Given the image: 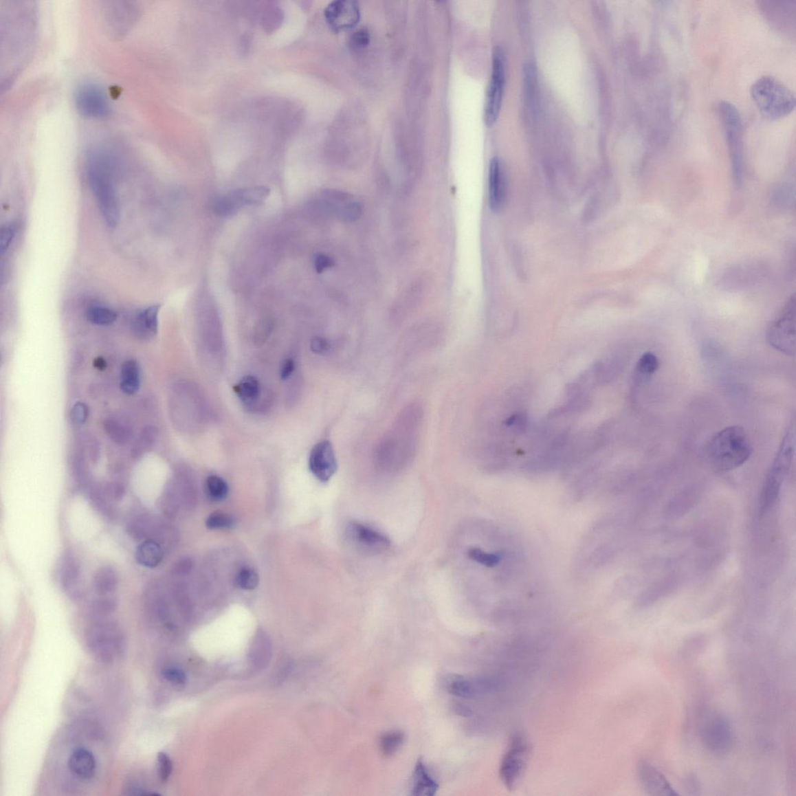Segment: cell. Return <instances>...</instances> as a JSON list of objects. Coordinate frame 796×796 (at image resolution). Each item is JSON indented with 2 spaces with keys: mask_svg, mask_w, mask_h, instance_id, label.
I'll return each mask as SVG.
<instances>
[{
  "mask_svg": "<svg viewBox=\"0 0 796 796\" xmlns=\"http://www.w3.org/2000/svg\"><path fill=\"white\" fill-rule=\"evenodd\" d=\"M115 159L104 150H94L87 157V175L89 185L107 225L116 227L120 221V206L114 181Z\"/></svg>",
  "mask_w": 796,
  "mask_h": 796,
  "instance_id": "1",
  "label": "cell"
},
{
  "mask_svg": "<svg viewBox=\"0 0 796 796\" xmlns=\"http://www.w3.org/2000/svg\"><path fill=\"white\" fill-rule=\"evenodd\" d=\"M423 412L417 406L405 410L377 448L379 462L397 465L412 459L417 450Z\"/></svg>",
  "mask_w": 796,
  "mask_h": 796,
  "instance_id": "2",
  "label": "cell"
},
{
  "mask_svg": "<svg viewBox=\"0 0 796 796\" xmlns=\"http://www.w3.org/2000/svg\"><path fill=\"white\" fill-rule=\"evenodd\" d=\"M707 451L713 466L721 472H729L744 465L750 458L752 445L744 428L731 425L712 436Z\"/></svg>",
  "mask_w": 796,
  "mask_h": 796,
  "instance_id": "3",
  "label": "cell"
},
{
  "mask_svg": "<svg viewBox=\"0 0 796 796\" xmlns=\"http://www.w3.org/2000/svg\"><path fill=\"white\" fill-rule=\"evenodd\" d=\"M751 96L760 114L770 121L782 120L795 108V93L774 76H764L754 81Z\"/></svg>",
  "mask_w": 796,
  "mask_h": 796,
  "instance_id": "4",
  "label": "cell"
},
{
  "mask_svg": "<svg viewBox=\"0 0 796 796\" xmlns=\"http://www.w3.org/2000/svg\"><path fill=\"white\" fill-rule=\"evenodd\" d=\"M718 114L724 130L725 139L731 162L732 174L736 186H740L744 170V129L740 111L726 100L718 104Z\"/></svg>",
  "mask_w": 796,
  "mask_h": 796,
  "instance_id": "5",
  "label": "cell"
},
{
  "mask_svg": "<svg viewBox=\"0 0 796 796\" xmlns=\"http://www.w3.org/2000/svg\"><path fill=\"white\" fill-rule=\"evenodd\" d=\"M795 435V425L793 424L789 426L764 480L760 504V511L762 513L768 512L774 506L780 495L783 483L793 461Z\"/></svg>",
  "mask_w": 796,
  "mask_h": 796,
  "instance_id": "6",
  "label": "cell"
},
{
  "mask_svg": "<svg viewBox=\"0 0 796 796\" xmlns=\"http://www.w3.org/2000/svg\"><path fill=\"white\" fill-rule=\"evenodd\" d=\"M700 742L707 751L722 756L732 750L734 733L731 722L717 711L704 713L698 728Z\"/></svg>",
  "mask_w": 796,
  "mask_h": 796,
  "instance_id": "7",
  "label": "cell"
},
{
  "mask_svg": "<svg viewBox=\"0 0 796 796\" xmlns=\"http://www.w3.org/2000/svg\"><path fill=\"white\" fill-rule=\"evenodd\" d=\"M87 643L95 656L104 662H111L120 656L124 648V637L117 623L100 621L94 623L87 632Z\"/></svg>",
  "mask_w": 796,
  "mask_h": 796,
  "instance_id": "8",
  "label": "cell"
},
{
  "mask_svg": "<svg viewBox=\"0 0 796 796\" xmlns=\"http://www.w3.org/2000/svg\"><path fill=\"white\" fill-rule=\"evenodd\" d=\"M771 346L783 354H795V296L789 298L785 307L769 326L767 332Z\"/></svg>",
  "mask_w": 796,
  "mask_h": 796,
  "instance_id": "9",
  "label": "cell"
},
{
  "mask_svg": "<svg viewBox=\"0 0 796 796\" xmlns=\"http://www.w3.org/2000/svg\"><path fill=\"white\" fill-rule=\"evenodd\" d=\"M505 85V54L501 46L493 50L491 75L487 88L484 120L487 126L494 123L501 109Z\"/></svg>",
  "mask_w": 796,
  "mask_h": 796,
  "instance_id": "10",
  "label": "cell"
},
{
  "mask_svg": "<svg viewBox=\"0 0 796 796\" xmlns=\"http://www.w3.org/2000/svg\"><path fill=\"white\" fill-rule=\"evenodd\" d=\"M528 753L529 744L525 736L520 733L513 734L500 770L501 780L505 786L509 790H512L518 782Z\"/></svg>",
  "mask_w": 796,
  "mask_h": 796,
  "instance_id": "11",
  "label": "cell"
},
{
  "mask_svg": "<svg viewBox=\"0 0 796 796\" xmlns=\"http://www.w3.org/2000/svg\"><path fill=\"white\" fill-rule=\"evenodd\" d=\"M75 104L80 114L88 118H103L110 113V104L102 87L93 82L80 85L75 92Z\"/></svg>",
  "mask_w": 796,
  "mask_h": 796,
  "instance_id": "12",
  "label": "cell"
},
{
  "mask_svg": "<svg viewBox=\"0 0 796 796\" xmlns=\"http://www.w3.org/2000/svg\"><path fill=\"white\" fill-rule=\"evenodd\" d=\"M309 468L315 478L324 483L334 476L338 470V461L330 441H323L314 445L309 456Z\"/></svg>",
  "mask_w": 796,
  "mask_h": 796,
  "instance_id": "13",
  "label": "cell"
},
{
  "mask_svg": "<svg viewBox=\"0 0 796 796\" xmlns=\"http://www.w3.org/2000/svg\"><path fill=\"white\" fill-rule=\"evenodd\" d=\"M347 533L349 538L368 553H379L388 549L390 545V540L384 533L358 522H350Z\"/></svg>",
  "mask_w": 796,
  "mask_h": 796,
  "instance_id": "14",
  "label": "cell"
},
{
  "mask_svg": "<svg viewBox=\"0 0 796 796\" xmlns=\"http://www.w3.org/2000/svg\"><path fill=\"white\" fill-rule=\"evenodd\" d=\"M637 775L641 787L650 795L674 796L679 795L661 771L654 766L640 760L637 766Z\"/></svg>",
  "mask_w": 796,
  "mask_h": 796,
  "instance_id": "15",
  "label": "cell"
},
{
  "mask_svg": "<svg viewBox=\"0 0 796 796\" xmlns=\"http://www.w3.org/2000/svg\"><path fill=\"white\" fill-rule=\"evenodd\" d=\"M325 17L335 31L352 28L360 19L359 5L351 0H338L326 8Z\"/></svg>",
  "mask_w": 796,
  "mask_h": 796,
  "instance_id": "16",
  "label": "cell"
},
{
  "mask_svg": "<svg viewBox=\"0 0 796 796\" xmlns=\"http://www.w3.org/2000/svg\"><path fill=\"white\" fill-rule=\"evenodd\" d=\"M507 182L503 166L498 157L491 159L489 170V204L494 212H500L507 200Z\"/></svg>",
  "mask_w": 796,
  "mask_h": 796,
  "instance_id": "17",
  "label": "cell"
},
{
  "mask_svg": "<svg viewBox=\"0 0 796 796\" xmlns=\"http://www.w3.org/2000/svg\"><path fill=\"white\" fill-rule=\"evenodd\" d=\"M129 535L136 542L154 540L160 544L164 529L158 521L148 513H140L133 516L126 527Z\"/></svg>",
  "mask_w": 796,
  "mask_h": 796,
  "instance_id": "18",
  "label": "cell"
},
{
  "mask_svg": "<svg viewBox=\"0 0 796 796\" xmlns=\"http://www.w3.org/2000/svg\"><path fill=\"white\" fill-rule=\"evenodd\" d=\"M498 685L496 681L484 679L472 681L465 677L455 676L447 683L450 693L461 698H473L480 692L494 690Z\"/></svg>",
  "mask_w": 796,
  "mask_h": 796,
  "instance_id": "19",
  "label": "cell"
},
{
  "mask_svg": "<svg viewBox=\"0 0 796 796\" xmlns=\"http://www.w3.org/2000/svg\"><path fill=\"white\" fill-rule=\"evenodd\" d=\"M60 580L63 590L74 599L82 595L81 568L74 555L67 554L61 566Z\"/></svg>",
  "mask_w": 796,
  "mask_h": 796,
  "instance_id": "20",
  "label": "cell"
},
{
  "mask_svg": "<svg viewBox=\"0 0 796 796\" xmlns=\"http://www.w3.org/2000/svg\"><path fill=\"white\" fill-rule=\"evenodd\" d=\"M159 310V305H152L142 309L135 314L132 329L136 336L146 340L157 335Z\"/></svg>",
  "mask_w": 796,
  "mask_h": 796,
  "instance_id": "21",
  "label": "cell"
},
{
  "mask_svg": "<svg viewBox=\"0 0 796 796\" xmlns=\"http://www.w3.org/2000/svg\"><path fill=\"white\" fill-rule=\"evenodd\" d=\"M106 13H109V16H107L106 19L109 22V26L112 27V32H116L120 35L126 32L129 26L133 25L136 19L137 10L132 3L116 2L112 3Z\"/></svg>",
  "mask_w": 796,
  "mask_h": 796,
  "instance_id": "22",
  "label": "cell"
},
{
  "mask_svg": "<svg viewBox=\"0 0 796 796\" xmlns=\"http://www.w3.org/2000/svg\"><path fill=\"white\" fill-rule=\"evenodd\" d=\"M104 425L107 434L118 445L128 444L134 436L133 424L126 415L113 414L105 419Z\"/></svg>",
  "mask_w": 796,
  "mask_h": 796,
  "instance_id": "23",
  "label": "cell"
},
{
  "mask_svg": "<svg viewBox=\"0 0 796 796\" xmlns=\"http://www.w3.org/2000/svg\"><path fill=\"white\" fill-rule=\"evenodd\" d=\"M68 768L80 780H91L96 773V759L91 751L85 748H78L71 753L68 760Z\"/></svg>",
  "mask_w": 796,
  "mask_h": 796,
  "instance_id": "24",
  "label": "cell"
},
{
  "mask_svg": "<svg viewBox=\"0 0 796 796\" xmlns=\"http://www.w3.org/2000/svg\"><path fill=\"white\" fill-rule=\"evenodd\" d=\"M412 777V795L432 796L438 791V783L430 773L423 760L419 759L415 764Z\"/></svg>",
  "mask_w": 796,
  "mask_h": 796,
  "instance_id": "25",
  "label": "cell"
},
{
  "mask_svg": "<svg viewBox=\"0 0 796 796\" xmlns=\"http://www.w3.org/2000/svg\"><path fill=\"white\" fill-rule=\"evenodd\" d=\"M135 560L140 565L146 568H156L162 562L164 550L162 545L147 540L142 542L136 549Z\"/></svg>",
  "mask_w": 796,
  "mask_h": 796,
  "instance_id": "26",
  "label": "cell"
},
{
  "mask_svg": "<svg viewBox=\"0 0 796 796\" xmlns=\"http://www.w3.org/2000/svg\"><path fill=\"white\" fill-rule=\"evenodd\" d=\"M141 372L138 362L130 360L124 362L121 371L120 387L123 393L133 395L140 390Z\"/></svg>",
  "mask_w": 796,
  "mask_h": 796,
  "instance_id": "27",
  "label": "cell"
},
{
  "mask_svg": "<svg viewBox=\"0 0 796 796\" xmlns=\"http://www.w3.org/2000/svg\"><path fill=\"white\" fill-rule=\"evenodd\" d=\"M251 662L254 667L263 669L272 657V645L264 632H258L251 650Z\"/></svg>",
  "mask_w": 796,
  "mask_h": 796,
  "instance_id": "28",
  "label": "cell"
},
{
  "mask_svg": "<svg viewBox=\"0 0 796 796\" xmlns=\"http://www.w3.org/2000/svg\"><path fill=\"white\" fill-rule=\"evenodd\" d=\"M93 585L98 595H109L114 593L118 586V575L114 569L104 566L95 573Z\"/></svg>",
  "mask_w": 796,
  "mask_h": 796,
  "instance_id": "29",
  "label": "cell"
},
{
  "mask_svg": "<svg viewBox=\"0 0 796 796\" xmlns=\"http://www.w3.org/2000/svg\"><path fill=\"white\" fill-rule=\"evenodd\" d=\"M158 436L159 433L156 427L153 425L144 427L133 445L132 455L134 458H140L148 451L153 449L157 442Z\"/></svg>",
  "mask_w": 796,
  "mask_h": 796,
  "instance_id": "30",
  "label": "cell"
},
{
  "mask_svg": "<svg viewBox=\"0 0 796 796\" xmlns=\"http://www.w3.org/2000/svg\"><path fill=\"white\" fill-rule=\"evenodd\" d=\"M233 389L240 399L247 403L256 401L261 394L258 379L253 376L243 377L239 384L234 386Z\"/></svg>",
  "mask_w": 796,
  "mask_h": 796,
  "instance_id": "31",
  "label": "cell"
},
{
  "mask_svg": "<svg viewBox=\"0 0 796 796\" xmlns=\"http://www.w3.org/2000/svg\"><path fill=\"white\" fill-rule=\"evenodd\" d=\"M85 316L88 322L93 324L108 326L115 322L118 318V313L111 308L93 305L87 308Z\"/></svg>",
  "mask_w": 796,
  "mask_h": 796,
  "instance_id": "32",
  "label": "cell"
},
{
  "mask_svg": "<svg viewBox=\"0 0 796 796\" xmlns=\"http://www.w3.org/2000/svg\"><path fill=\"white\" fill-rule=\"evenodd\" d=\"M240 190L219 198L215 203L217 213L223 216L233 215L241 208L245 206Z\"/></svg>",
  "mask_w": 796,
  "mask_h": 796,
  "instance_id": "33",
  "label": "cell"
},
{
  "mask_svg": "<svg viewBox=\"0 0 796 796\" xmlns=\"http://www.w3.org/2000/svg\"><path fill=\"white\" fill-rule=\"evenodd\" d=\"M90 500L93 506L96 509L99 513H102L105 518H113L115 515L114 507H113V502L107 497L102 488H93L90 493Z\"/></svg>",
  "mask_w": 796,
  "mask_h": 796,
  "instance_id": "34",
  "label": "cell"
},
{
  "mask_svg": "<svg viewBox=\"0 0 796 796\" xmlns=\"http://www.w3.org/2000/svg\"><path fill=\"white\" fill-rule=\"evenodd\" d=\"M405 740V735L401 731H390L386 733L379 740L380 751L384 756L393 755L402 746Z\"/></svg>",
  "mask_w": 796,
  "mask_h": 796,
  "instance_id": "35",
  "label": "cell"
},
{
  "mask_svg": "<svg viewBox=\"0 0 796 796\" xmlns=\"http://www.w3.org/2000/svg\"><path fill=\"white\" fill-rule=\"evenodd\" d=\"M206 489L213 500H224L229 493V486L225 480L217 475H211L206 480Z\"/></svg>",
  "mask_w": 796,
  "mask_h": 796,
  "instance_id": "36",
  "label": "cell"
},
{
  "mask_svg": "<svg viewBox=\"0 0 796 796\" xmlns=\"http://www.w3.org/2000/svg\"><path fill=\"white\" fill-rule=\"evenodd\" d=\"M659 368V361L657 356L651 352H647L641 356L637 366V372L641 377L648 378L654 374Z\"/></svg>",
  "mask_w": 796,
  "mask_h": 796,
  "instance_id": "37",
  "label": "cell"
},
{
  "mask_svg": "<svg viewBox=\"0 0 796 796\" xmlns=\"http://www.w3.org/2000/svg\"><path fill=\"white\" fill-rule=\"evenodd\" d=\"M100 596L91 606V614L94 617H102L113 613L117 608L115 599L109 595Z\"/></svg>",
  "mask_w": 796,
  "mask_h": 796,
  "instance_id": "38",
  "label": "cell"
},
{
  "mask_svg": "<svg viewBox=\"0 0 796 796\" xmlns=\"http://www.w3.org/2000/svg\"><path fill=\"white\" fill-rule=\"evenodd\" d=\"M243 203L247 205H258L269 197L270 191L265 187H254L241 190Z\"/></svg>",
  "mask_w": 796,
  "mask_h": 796,
  "instance_id": "39",
  "label": "cell"
},
{
  "mask_svg": "<svg viewBox=\"0 0 796 796\" xmlns=\"http://www.w3.org/2000/svg\"><path fill=\"white\" fill-rule=\"evenodd\" d=\"M234 525L235 520L233 516L221 512L214 513L206 520V527L211 530L230 529Z\"/></svg>",
  "mask_w": 796,
  "mask_h": 796,
  "instance_id": "40",
  "label": "cell"
},
{
  "mask_svg": "<svg viewBox=\"0 0 796 796\" xmlns=\"http://www.w3.org/2000/svg\"><path fill=\"white\" fill-rule=\"evenodd\" d=\"M236 583L243 590H252L258 586L259 576L252 568H242L237 575Z\"/></svg>",
  "mask_w": 796,
  "mask_h": 796,
  "instance_id": "41",
  "label": "cell"
},
{
  "mask_svg": "<svg viewBox=\"0 0 796 796\" xmlns=\"http://www.w3.org/2000/svg\"><path fill=\"white\" fill-rule=\"evenodd\" d=\"M74 476L76 482L85 485L88 482L89 471L84 456L77 454L73 461Z\"/></svg>",
  "mask_w": 796,
  "mask_h": 796,
  "instance_id": "42",
  "label": "cell"
},
{
  "mask_svg": "<svg viewBox=\"0 0 796 796\" xmlns=\"http://www.w3.org/2000/svg\"><path fill=\"white\" fill-rule=\"evenodd\" d=\"M89 407L84 402H77L71 410L70 419L73 424L80 426L86 423L89 418Z\"/></svg>",
  "mask_w": 796,
  "mask_h": 796,
  "instance_id": "43",
  "label": "cell"
},
{
  "mask_svg": "<svg viewBox=\"0 0 796 796\" xmlns=\"http://www.w3.org/2000/svg\"><path fill=\"white\" fill-rule=\"evenodd\" d=\"M16 230L17 225L15 223L7 224L2 228L0 235V252L2 255L8 251L12 241L14 239Z\"/></svg>",
  "mask_w": 796,
  "mask_h": 796,
  "instance_id": "44",
  "label": "cell"
},
{
  "mask_svg": "<svg viewBox=\"0 0 796 796\" xmlns=\"http://www.w3.org/2000/svg\"><path fill=\"white\" fill-rule=\"evenodd\" d=\"M159 775L160 780L165 782L168 780L173 769V763L165 753L160 752L157 756Z\"/></svg>",
  "mask_w": 796,
  "mask_h": 796,
  "instance_id": "45",
  "label": "cell"
},
{
  "mask_svg": "<svg viewBox=\"0 0 796 796\" xmlns=\"http://www.w3.org/2000/svg\"><path fill=\"white\" fill-rule=\"evenodd\" d=\"M162 675L164 679L171 683V684L176 685H185L187 681V676L185 672L177 668L164 669L162 670Z\"/></svg>",
  "mask_w": 796,
  "mask_h": 796,
  "instance_id": "46",
  "label": "cell"
},
{
  "mask_svg": "<svg viewBox=\"0 0 796 796\" xmlns=\"http://www.w3.org/2000/svg\"><path fill=\"white\" fill-rule=\"evenodd\" d=\"M102 489L105 496L113 502L121 500L124 496V487L120 484H106Z\"/></svg>",
  "mask_w": 796,
  "mask_h": 796,
  "instance_id": "47",
  "label": "cell"
},
{
  "mask_svg": "<svg viewBox=\"0 0 796 796\" xmlns=\"http://www.w3.org/2000/svg\"><path fill=\"white\" fill-rule=\"evenodd\" d=\"M272 329V323L270 320L264 319L261 320L258 323L256 331H255V337L257 338L258 342L265 341V338H268Z\"/></svg>",
  "mask_w": 796,
  "mask_h": 796,
  "instance_id": "48",
  "label": "cell"
},
{
  "mask_svg": "<svg viewBox=\"0 0 796 796\" xmlns=\"http://www.w3.org/2000/svg\"><path fill=\"white\" fill-rule=\"evenodd\" d=\"M361 213V207L358 203H352L346 205L342 209V217L346 221H354Z\"/></svg>",
  "mask_w": 796,
  "mask_h": 796,
  "instance_id": "49",
  "label": "cell"
},
{
  "mask_svg": "<svg viewBox=\"0 0 796 796\" xmlns=\"http://www.w3.org/2000/svg\"><path fill=\"white\" fill-rule=\"evenodd\" d=\"M333 265V260L325 254H319L315 259V269L318 273H322Z\"/></svg>",
  "mask_w": 796,
  "mask_h": 796,
  "instance_id": "50",
  "label": "cell"
},
{
  "mask_svg": "<svg viewBox=\"0 0 796 796\" xmlns=\"http://www.w3.org/2000/svg\"><path fill=\"white\" fill-rule=\"evenodd\" d=\"M370 34L366 30H360L353 37L352 44L355 47H365L369 43Z\"/></svg>",
  "mask_w": 796,
  "mask_h": 796,
  "instance_id": "51",
  "label": "cell"
},
{
  "mask_svg": "<svg viewBox=\"0 0 796 796\" xmlns=\"http://www.w3.org/2000/svg\"><path fill=\"white\" fill-rule=\"evenodd\" d=\"M311 348L313 353L322 354L328 351L329 344L324 338L317 337L312 340Z\"/></svg>",
  "mask_w": 796,
  "mask_h": 796,
  "instance_id": "52",
  "label": "cell"
},
{
  "mask_svg": "<svg viewBox=\"0 0 796 796\" xmlns=\"http://www.w3.org/2000/svg\"><path fill=\"white\" fill-rule=\"evenodd\" d=\"M295 369V362L293 359L288 358L285 360L283 362L280 369V375L283 379H288Z\"/></svg>",
  "mask_w": 796,
  "mask_h": 796,
  "instance_id": "53",
  "label": "cell"
},
{
  "mask_svg": "<svg viewBox=\"0 0 796 796\" xmlns=\"http://www.w3.org/2000/svg\"><path fill=\"white\" fill-rule=\"evenodd\" d=\"M685 785L687 786V790L697 792L700 789V784L695 777H688L686 780Z\"/></svg>",
  "mask_w": 796,
  "mask_h": 796,
  "instance_id": "54",
  "label": "cell"
},
{
  "mask_svg": "<svg viewBox=\"0 0 796 796\" xmlns=\"http://www.w3.org/2000/svg\"><path fill=\"white\" fill-rule=\"evenodd\" d=\"M94 366H95V367L98 368V370L102 371L106 367V362H105L104 360L99 357V358L95 360Z\"/></svg>",
  "mask_w": 796,
  "mask_h": 796,
  "instance_id": "55",
  "label": "cell"
}]
</instances>
